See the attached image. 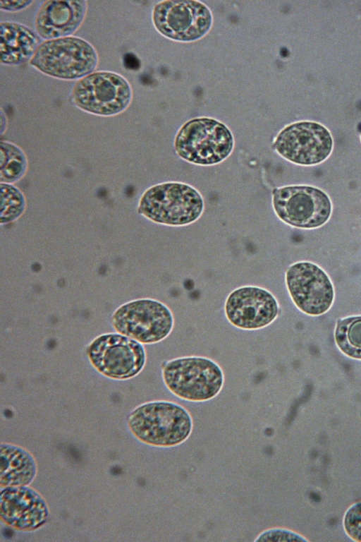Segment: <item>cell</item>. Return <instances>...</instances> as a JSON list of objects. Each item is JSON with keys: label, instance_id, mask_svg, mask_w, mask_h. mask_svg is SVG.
I'll return each instance as SVG.
<instances>
[{"label": "cell", "instance_id": "23", "mask_svg": "<svg viewBox=\"0 0 361 542\" xmlns=\"http://www.w3.org/2000/svg\"><path fill=\"white\" fill-rule=\"evenodd\" d=\"M32 1H1V9L8 11H16L29 6Z\"/></svg>", "mask_w": 361, "mask_h": 542}, {"label": "cell", "instance_id": "10", "mask_svg": "<svg viewBox=\"0 0 361 542\" xmlns=\"http://www.w3.org/2000/svg\"><path fill=\"white\" fill-rule=\"evenodd\" d=\"M274 147L289 162L302 166H313L331 155L334 139L329 130L313 121H300L286 126L278 134Z\"/></svg>", "mask_w": 361, "mask_h": 542}, {"label": "cell", "instance_id": "17", "mask_svg": "<svg viewBox=\"0 0 361 542\" xmlns=\"http://www.w3.org/2000/svg\"><path fill=\"white\" fill-rule=\"evenodd\" d=\"M37 473L36 462L26 450L11 444L1 445V487L29 485Z\"/></svg>", "mask_w": 361, "mask_h": 542}, {"label": "cell", "instance_id": "19", "mask_svg": "<svg viewBox=\"0 0 361 542\" xmlns=\"http://www.w3.org/2000/svg\"><path fill=\"white\" fill-rule=\"evenodd\" d=\"M27 161L23 152L8 142L1 143V179L15 181L21 177L26 169Z\"/></svg>", "mask_w": 361, "mask_h": 542}, {"label": "cell", "instance_id": "11", "mask_svg": "<svg viewBox=\"0 0 361 542\" xmlns=\"http://www.w3.org/2000/svg\"><path fill=\"white\" fill-rule=\"evenodd\" d=\"M152 20L163 35L174 40L190 42L203 37L209 31L212 16L202 2L167 0L155 5Z\"/></svg>", "mask_w": 361, "mask_h": 542}, {"label": "cell", "instance_id": "21", "mask_svg": "<svg viewBox=\"0 0 361 542\" xmlns=\"http://www.w3.org/2000/svg\"><path fill=\"white\" fill-rule=\"evenodd\" d=\"M344 527L354 541H361V502L353 505L346 512Z\"/></svg>", "mask_w": 361, "mask_h": 542}, {"label": "cell", "instance_id": "7", "mask_svg": "<svg viewBox=\"0 0 361 542\" xmlns=\"http://www.w3.org/2000/svg\"><path fill=\"white\" fill-rule=\"evenodd\" d=\"M272 205L277 217L293 227L314 229L330 219L333 206L322 189L308 185H292L273 191Z\"/></svg>", "mask_w": 361, "mask_h": 542}, {"label": "cell", "instance_id": "2", "mask_svg": "<svg viewBox=\"0 0 361 542\" xmlns=\"http://www.w3.org/2000/svg\"><path fill=\"white\" fill-rule=\"evenodd\" d=\"M204 210L200 193L190 185L166 182L148 188L142 195L138 212L149 220L169 226L196 221Z\"/></svg>", "mask_w": 361, "mask_h": 542}, {"label": "cell", "instance_id": "9", "mask_svg": "<svg viewBox=\"0 0 361 542\" xmlns=\"http://www.w3.org/2000/svg\"><path fill=\"white\" fill-rule=\"evenodd\" d=\"M132 89L121 75L99 71L78 80L73 88V104L86 112L104 116L124 111L132 99Z\"/></svg>", "mask_w": 361, "mask_h": 542}, {"label": "cell", "instance_id": "4", "mask_svg": "<svg viewBox=\"0 0 361 542\" xmlns=\"http://www.w3.org/2000/svg\"><path fill=\"white\" fill-rule=\"evenodd\" d=\"M97 62L93 46L71 35L42 42L30 59V64L42 73L63 80L86 76L93 72Z\"/></svg>", "mask_w": 361, "mask_h": 542}, {"label": "cell", "instance_id": "8", "mask_svg": "<svg viewBox=\"0 0 361 542\" xmlns=\"http://www.w3.org/2000/svg\"><path fill=\"white\" fill-rule=\"evenodd\" d=\"M86 354L98 373L114 380L135 377L146 363L142 344L118 332L97 336L87 347Z\"/></svg>", "mask_w": 361, "mask_h": 542}, {"label": "cell", "instance_id": "14", "mask_svg": "<svg viewBox=\"0 0 361 542\" xmlns=\"http://www.w3.org/2000/svg\"><path fill=\"white\" fill-rule=\"evenodd\" d=\"M49 516L44 499L25 486L3 488L1 491V519L6 525L23 531L42 526Z\"/></svg>", "mask_w": 361, "mask_h": 542}, {"label": "cell", "instance_id": "16", "mask_svg": "<svg viewBox=\"0 0 361 542\" xmlns=\"http://www.w3.org/2000/svg\"><path fill=\"white\" fill-rule=\"evenodd\" d=\"M39 35L24 25L1 23V62L17 65L31 59L39 45Z\"/></svg>", "mask_w": 361, "mask_h": 542}, {"label": "cell", "instance_id": "18", "mask_svg": "<svg viewBox=\"0 0 361 542\" xmlns=\"http://www.w3.org/2000/svg\"><path fill=\"white\" fill-rule=\"evenodd\" d=\"M341 351L349 357L361 359V316L339 320L334 333Z\"/></svg>", "mask_w": 361, "mask_h": 542}, {"label": "cell", "instance_id": "6", "mask_svg": "<svg viewBox=\"0 0 361 542\" xmlns=\"http://www.w3.org/2000/svg\"><path fill=\"white\" fill-rule=\"evenodd\" d=\"M174 319L164 303L152 299H138L117 308L111 317L114 329L141 344L164 339L172 331Z\"/></svg>", "mask_w": 361, "mask_h": 542}, {"label": "cell", "instance_id": "22", "mask_svg": "<svg viewBox=\"0 0 361 542\" xmlns=\"http://www.w3.org/2000/svg\"><path fill=\"white\" fill-rule=\"evenodd\" d=\"M305 541L300 535L283 529H270L262 532L255 541Z\"/></svg>", "mask_w": 361, "mask_h": 542}, {"label": "cell", "instance_id": "3", "mask_svg": "<svg viewBox=\"0 0 361 542\" xmlns=\"http://www.w3.org/2000/svg\"><path fill=\"white\" fill-rule=\"evenodd\" d=\"M165 386L175 396L190 402H205L215 397L224 383V373L213 360L186 356L169 361L162 367Z\"/></svg>", "mask_w": 361, "mask_h": 542}, {"label": "cell", "instance_id": "20", "mask_svg": "<svg viewBox=\"0 0 361 542\" xmlns=\"http://www.w3.org/2000/svg\"><path fill=\"white\" fill-rule=\"evenodd\" d=\"M1 222L12 221L18 217L24 208V198L20 192L12 186L1 184Z\"/></svg>", "mask_w": 361, "mask_h": 542}, {"label": "cell", "instance_id": "12", "mask_svg": "<svg viewBox=\"0 0 361 542\" xmlns=\"http://www.w3.org/2000/svg\"><path fill=\"white\" fill-rule=\"evenodd\" d=\"M286 284L295 305L303 313L319 315L331 307L334 291L327 274L307 261L292 264L286 272Z\"/></svg>", "mask_w": 361, "mask_h": 542}, {"label": "cell", "instance_id": "5", "mask_svg": "<svg viewBox=\"0 0 361 542\" xmlns=\"http://www.w3.org/2000/svg\"><path fill=\"white\" fill-rule=\"evenodd\" d=\"M230 130L211 118H196L185 123L174 141L177 154L190 163L211 165L225 159L233 150Z\"/></svg>", "mask_w": 361, "mask_h": 542}, {"label": "cell", "instance_id": "24", "mask_svg": "<svg viewBox=\"0 0 361 542\" xmlns=\"http://www.w3.org/2000/svg\"><path fill=\"white\" fill-rule=\"evenodd\" d=\"M128 56H126V58L128 59V60H130V61H133V60H134L136 58L134 56H133L130 54H128ZM135 66L133 64V62H131V64H130V66L128 67V68L133 69V68H135Z\"/></svg>", "mask_w": 361, "mask_h": 542}, {"label": "cell", "instance_id": "1", "mask_svg": "<svg viewBox=\"0 0 361 542\" xmlns=\"http://www.w3.org/2000/svg\"><path fill=\"white\" fill-rule=\"evenodd\" d=\"M127 424L138 440L161 447L180 445L192 430L189 412L181 405L168 401H153L137 406L128 415Z\"/></svg>", "mask_w": 361, "mask_h": 542}, {"label": "cell", "instance_id": "15", "mask_svg": "<svg viewBox=\"0 0 361 542\" xmlns=\"http://www.w3.org/2000/svg\"><path fill=\"white\" fill-rule=\"evenodd\" d=\"M86 10L85 1H45L35 15L37 34L46 40L71 36L82 23Z\"/></svg>", "mask_w": 361, "mask_h": 542}, {"label": "cell", "instance_id": "13", "mask_svg": "<svg viewBox=\"0 0 361 542\" xmlns=\"http://www.w3.org/2000/svg\"><path fill=\"white\" fill-rule=\"evenodd\" d=\"M224 312L228 322L243 330H258L271 324L279 313V304L268 290L244 286L228 296Z\"/></svg>", "mask_w": 361, "mask_h": 542}, {"label": "cell", "instance_id": "25", "mask_svg": "<svg viewBox=\"0 0 361 542\" xmlns=\"http://www.w3.org/2000/svg\"><path fill=\"white\" fill-rule=\"evenodd\" d=\"M360 140H361V130H360Z\"/></svg>", "mask_w": 361, "mask_h": 542}]
</instances>
